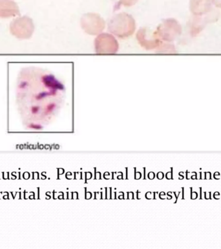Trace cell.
Returning a JSON list of instances; mask_svg holds the SVG:
<instances>
[{
    "mask_svg": "<svg viewBox=\"0 0 221 249\" xmlns=\"http://www.w3.org/2000/svg\"><path fill=\"white\" fill-rule=\"evenodd\" d=\"M65 93L63 82L51 71L34 66L21 68L16 98L23 124L29 129H42L59 108Z\"/></svg>",
    "mask_w": 221,
    "mask_h": 249,
    "instance_id": "cell-1",
    "label": "cell"
},
{
    "mask_svg": "<svg viewBox=\"0 0 221 249\" xmlns=\"http://www.w3.org/2000/svg\"><path fill=\"white\" fill-rule=\"evenodd\" d=\"M34 25H33L32 19L27 17L18 18L13 20L11 24V32L12 34L19 38L20 35L21 29H24L32 35L34 31Z\"/></svg>",
    "mask_w": 221,
    "mask_h": 249,
    "instance_id": "cell-2",
    "label": "cell"
},
{
    "mask_svg": "<svg viewBox=\"0 0 221 249\" xmlns=\"http://www.w3.org/2000/svg\"><path fill=\"white\" fill-rule=\"evenodd\" d=\"M19 15V9L13 0H0V18H8Z\"/></svg>",
    "mask_w": 221,
    "mask_h": 249,
    "instance_id": "cell-3",
    "label": "cell"
},
{
    "mask_svg": "<svg viewBox=\"0 0 221 249\" xmlns=\"http://www.w3.org/2000/svg\"><path fill=\"white\" fill-rule=\"evenodd\" d=\"M211 0H191L190 9L197 15H203L211 9Z\"/></svg>",
    "mask_w": 221,
    "mask_h": 249,
    "instance_id": "cell-4",
    "label": "cell"
},
{
    "mask_svg": "<svg viewBox=\"0 0 221 249\" xmlns=\"http://www.w3.org/2000/svg\"><path fill=\"white\" fill-rule=\"evenodd\" d=\"M138 0H120L121 3L125 6H131L134 5Z\"/></svg>",
    "mask_w": 221,
    "mask_h": 249,
    "instance_id": "cell-5",
    "label": "cell"
},
{
    "mask_svg": "<svg viewBox=\"0 0 221 249\" xmlns=\"http://www.w3.org/2000/svg\"><path fill=\"white\" fill-rule=\"evenodd\" d=\"M192 190H193V188H190V190H191V199L192 200H195L197 199L198 198V194L197 192H192Z\"/></svg>",
    "mask_w": 221,
    "mask_h": 249,
    "instance_id": "cell-6",
    "label": "cell"
},
{
    "mask_svg": "<svg viewBox=\"0 0 221 249\" xmlns=\"http://www.w3.org/2000/svg\"><path fill=\"white\" fill-rule=\"evenodd\" d=\"M205 174V180H211L212 178H211V173L210 171H207V172L204 173Z\"/></svg>",
    "mask_w": 221,
    "mask_h": 249,
    "instance_id": "cell-7",
    "label": "cell"
},
{
    "mask_svg": "<svg viewBox=\"0 0 221 249\" xmlns=\"http://www.w3.org/2000/svg\"><path fill=\"white\" fill-rule=\"evenodd\" d=\"M204 194H205V200H211V192H204Z\"/></svg>",
    "mask_w": 221,
    "mask_h": 249,
    "instance_id": "cell-8",
    "label": "cell"
},
{
    "mask_svg": "<svg viewBox=\"0 0 221 249\" xmlns=\"http://www.w3.org/2000/svg\"><path fill=\"white\" fill-rule=\"evenodd\" d=\"M213 177L215 180H219V179L221 178L220 173L218 172V171L215 172L214 174H213Z\"/></svg>",
    "mask_w": 221,
    "mask_h": 249,
    "instance_id": "cell-9",
    "label": "cell"
},
{
    "mask_svg": "<svg viewBox=\"0 0 221 249\" xmlns=\"http://www.w3.org/2000/svg\"><path fill=\"white\" fill-rule=\"evenodd\" d=\"M212 1L217 7L221 8V0H212Z\"/></svg>",
    "mask_w": 221,
    "mask_h": 249,
    "instance_id": "cell-10",
    "label": "cell"
},
{
    "mask_svg": "<svg viewBox=\"0 0 221 249\" xmlns=\"http://www.w3.org/2000/svg\"><path fill=\"white\" fill-rule=\"evenodd\" d=\"M219 196H220V194H219V192H216L213 194V197L215 199H220V197H219Z\"/></svg>",
    "mask_w": 221,
    "mask_h": 249,
    "instance_id": "cell-11",
    "label": "cell"
},
{
    "mask_svg": "<svg viewBox=\"0 0 221 249\" xmlns=\"http://www.w3.org/2000/svg\"><path fill=\"white\" fill-rule=\"evenodd\" d=\"M192 173H194V175H192L191 177L192 180H198L197 173H196L195 171H193V172Z\"/></svg>",
    "mask_w": 221,
    "mask_h": 249,
    "instance_id": "cell-12",
    "label": "cell"
},
{
    "mask_svg": "<svg viewBox=\"0 0 221 249\" xmlns=\"http://www.w3.org/2000/svg\"><path fill=\"white\" fill-rule=\"evenodd\" d=\"M199 190H200V198H199V199L200 200H202L203 199V192H202V188H199Z\"/></svg>",
    "mask_w": 221,
    "mask_h": 249,
    "instance_id": "cell-13",
    "label": "cell"
},
{
    "mask_svg": "<svg viewBox=\"0 0 221 249\" xmlns=\"http://www.w3.org/2000/svg\"><path fill=\"white\" fill-rule=\"evenodd\" d=\"M200 180H203V175H202V172H200Z\"/></svg>",
    "mask_w": 221,
    "mask_h": 249,
    "instance_id": "cell-14",
    "label": "cell"
},
{
    "mask_svg": "<svg viewBox=\"0 0 221 249\" xmlns=\"http://www.w3.org/2000/svg\"><path fill=\"white\" fill-rule=\"evenodd\" d=\"M182 199H184V188H182Z\"/></svg>",
    "mask_w": 221,
    "mask_h": 249,
    "instance_id": "cell-15",
    "label": "cell"
},
{
    "mask_svg": "<svg viewBox=\"0 0 221 249\" xmlns=\"http://www.w3.org/2000/svg\"></svg>",
    "mask_w": 221,
    "mask_h": 249,
    "instance_id": "cell-16",
    "label": "cell"
}]
</instances>
